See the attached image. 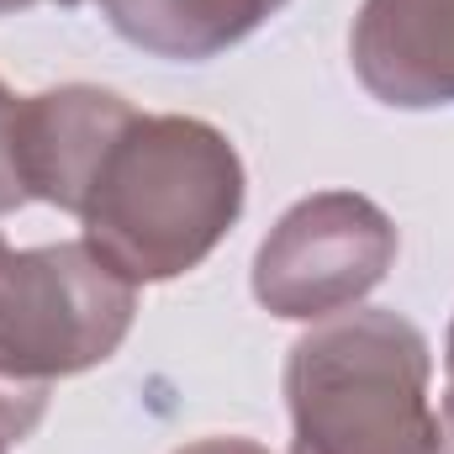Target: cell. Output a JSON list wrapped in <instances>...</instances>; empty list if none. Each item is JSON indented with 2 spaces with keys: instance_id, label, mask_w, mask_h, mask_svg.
<instances>
[{
  "instance_id": "cell-1",
  "label": "cell",
  "mask_w": 454,
  "mask_h": 454,
  "mask_svg": "<svg viewBox=\"0 0 454 454\" xmlns=\"http://www.w3.org/2000/svg\"><path fill=\"white\" fill-rule=\"evenodd\" d=\"M248 175L223 127L180 112H137L106 148L80 223L85 243L132 286L201 270L238 227Z\"/></svg>"
},
{
  "instance_id": "cell-2",
  "label": "cell",
  "mask_w": 454,
  "mask_h": 454,
  "mask_svg": "<svg viewBox=\"0 0 454 454\" xmlns=\"http://www.w3.org/2000/svg\"><path fill=\"white\" fill-rule=\"evenodd\" d=\"M434 348L391 307L312 323L286 354L291 454H439Z\"/></svg>"
},
{
  "instance_id": "cell-3",
  "label": "cell",
  "mask_w": 454,
  "mask_h": 454,
  "mask_svg": "<svg viewBox=\"0 0 454 454\" xmlns=\"http://www.w3.org/2000/svg\"><path fill=\"white\" fill-rule=\"evenodd\" d=\"M137 286L80 243L11 254L0 275V402L48 412L53 380L106 364L132 333Z\"/></svg>"
},
{
  "instance_id": "cell-4",
  "label": "cell",
  "mask_w": 454,
  "mask_h": 454,
  "mask_svg": "<svg viewBox=\"0 0 454 454\" xmlns=\"http://www.w3.org/2000/svg\"><path fill=\"white\" fill-rule=\"evenodd\" d=\"M396 223L359 191L301 196L254 254V301L286 323L359 307L396 264Z\"/></svg>"
},
{
  "instance_id": "cell-5",
  "label": "cell",
  "mask_w": 454,
  "mask_h": 454,
  "mask_svg": "<svg viewBox=\"0 0 454 454\" xmlns=\"http://www.w3.org/2000/svg\"><path fill=\"white\" fill-rule=\"evenodd\" d=\"M132 116L137 106L101 85H59L27 96L16 106V180L27 201H48L80 217L106 148Z\"/></svg>"
},
{
  "instance_id": "cell-6",
  "label": "cell",
  "mask_w": 454,
  "mask_h": 454,
  "mask_svg": "<svg viewBox=\"0 0 454 454\" xmlns=\"http://www.w3.org/2000/svg\"><path fill=\"white\" fill-rule=\"evenodd\" d=\"M348 64L391 112L454 106V0H364L348 27Z\"/></svg>"
},
{
  "instance_id": "cell-7",
  "label": "cell",
  "mask_w": 454,
  "mask_h": 454,
  "mask_svg": "<svg viewBox=\"0 0 454 454\" xmlns=\"http://www.w3.org/2000/svg\"><path fill=\"white\" fill-rule=\"evenodd\" d=\"M121 43L169 64H207L254 37L291 0H96Z\"/></svg>"
},
{
  "instance_id": "cell-8",
  "label": "cell",
  "mask_w": 454,
  "mask_h": 454,
  "mask_svg": "<svg viewBox=\"0 0 454 454\" xmlns=\"http://www.w3.org/2000/svg\"><path fill=\"white\" fill-rule=\"evenodd\" d=\"M16 96L5 90V80H0V217L5 212H16V207H27V191H21V180H16Z\"/></svg>"
},
{
  "instance_id": "cell-9",
  "label": "cell",
  "mask_w": 454,
  "mask_h": 454,
  "mask_svg": "<svg viewBox=\"0 0 454 454\" xmlns=\"http://www.w3.org/2000/svg\"><path fill=\"white\" fill-rule=\"evenodd\" d=\"M37 423H43L37 412H21V407L0 402V454H11V444H21V439H32Z\"/></svg>"
},
{
  "instance_id": "cell-10",
  "label": "cell",
  "mask_w": 454,
  "mask_h": 454,
  "mask_svg": "<svg viewBox=\"0 0 454 454\" xmlns=\"http://www.w3.org/2000/svg\"><path fill=\"white\" fill-rule=\"evenodd\" d=\"M175 454H270L264 444H254V439H243V434H212V439H196V444H185V450Z\"/></svg>"
},
{
  "instance_id": "cell-11",
  "label": "cell",
  "mask_w": 454,
  "mask_h": 454,
  "mask_svg": "<svg viewBox=\"0 0 454 454\" xmlns=\"http://www.w3.org/2000/svg\"><path fill=\"white\" fill-rule=\"evenodd\" d=\"M439 454H454V402L444 396V412H439Z\"/></svg>"
},
{
  "instance_id": "cell-12",
  "label": "cell",
  "mask_w": 454,
  "mask_h": 454,
  "mask_svg": "<svg viewBox=\"0 0 454 454\" xmlns=\"http://www.w3.org/2000/svg\"><path fill=\"white\" fill-rule=\"evenodd\" d=\"M444 375H450V391L444 396L454 402V323H450V339H444Z\"/></svg>"
},
{
  "instance_id": "cell-13",
  "label": "cell",
  "mask_w": 454,
  "mask_h": 454,
  "mask_svg": "<svg viewBox=\"0 0 454 454\" xmlns=\"http://www.w3.org/2000/svg\"><path fill=\"white\" fill-rule=\"evenodd\" d=\"M27 5H37V0H0V16H16V11H27Z\"/></svg>"
},
{
  "instance_id": "cell-14",
  "label": "cell",
  "mask_w": 454,
  "mask_h": 454,
  "mask_svg": "<svg viewBox=\"0 0 454 454\" xmlns=\"http://www.w3.org/2000/svg\"><path fill=\"white\" fill-rule=\"evenodd\" d=\"M5 264H11V243L0 238V275H5Z\"/></svg>"
},
{
  "instance_id": "cell-15",
  "label": "cell",
  "mask_w": 454,
  "mask_h": 454,
  "mask_svg": "<svg viewBox=\"0 0 454 454\" xmlns=\"http://www.w3.org/2000/svg\"><path fill=\"white\" fill-rule=\"evenodd\" d=\"M48 5H64V11H74V5H85V0H48Z\"/></svg>"
}]
</instances>
